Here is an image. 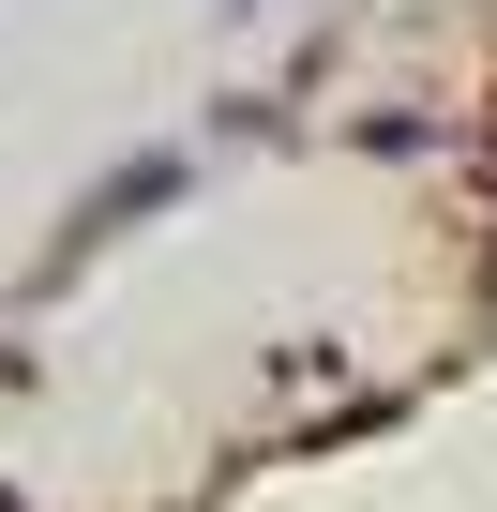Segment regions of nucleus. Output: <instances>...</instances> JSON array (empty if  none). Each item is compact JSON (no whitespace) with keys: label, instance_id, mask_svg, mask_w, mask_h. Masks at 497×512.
<instances>
[{"label":"nucleus","instance_id":"obj_2","mask_svg":"<svg viewBox=\"0 0 497 512\" xmlns=\"http://www.w3.org/2000/svg\"><path fill=\"white\" fill-rule=\"evenodd\" d=\"M211 16H272V0H211Z\"/></svg>","mask_w":497,"mask_h":512},{"label":"nucleus","instance_id":"obj_1","mask_svg":"<svg viewBox=\"0 0 497 512\" xmlns=\"http://www.w3.org/2000/svg\"><path fill=\"white\" fill-rule=\"evenodd\" d=\"M181 181H196V151H136V166H106L76 211H61V256H46V272H76V256L91 241H121V226H151V211H181Z\"/></svg>","mask_w":497,"mask_h":512}]
</instances>
